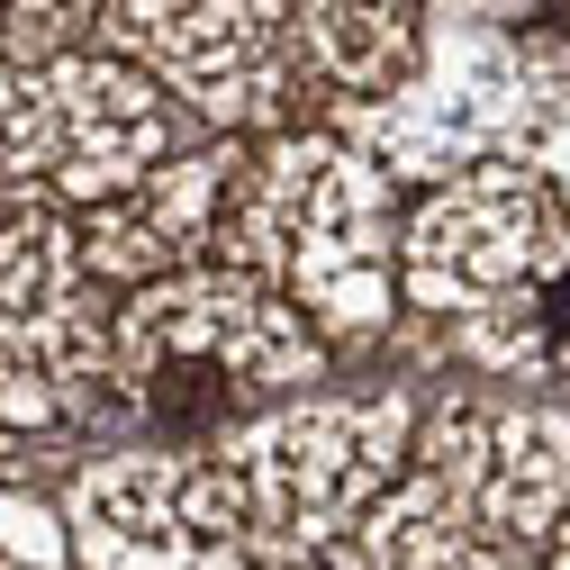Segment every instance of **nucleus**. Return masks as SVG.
<instances>
[{
	"instance_id": "2eb2a0df",
	"label": "nucleus",
	"mask_w": 570,
	"mask_h": 570,
	"mask_svg": "<svg viewBox=\"0 0 570 570\" xmlns=\"http://www.w3.org/2000/svg\"><path fill=\"white\" fill-rule=\"evenodd\" d=\"M525 164H534V173H543V181L561 190V208H570V109H561V118H552V127L534 136V155H525Z\"/></svg>"
},
{
	"instance_id": "7ed1b4c3",
	"label": "nucleus",
	"mask_w": 570,
	"mask_h": 570,
	"mask_svg": "<svg viewBox=\"0 0 570 570\" xmlns=\"http://www.w3.org/2000/svg\"><path fill=\"white\" fill-rule=\"evenodd\" d=\"M399 181L335 127H263L227 146L208 263L272 281L317 335H381L399 308Z\"/></svg>"
},
{
	"instance_id": "9b49d317",
	"label": "nucleus",
	"mask_w": 570,
	"mask_h": 570,
	"mask_svg": "<svg viewBox=\"0 0 570 570\" xmlns=\"http://www.w3.org/2000/svg\"><path fill=\"white\" fill-rule=\"evenodd\" d=\"M218 181H227V146H181L173 164H155L146 181H127L109 199H91L73 236L82 263L118 291L136 281H164L181 263H208V227H218Z\"/></svg>"
},
{
	"instance_id": "1a4fd4ad",
	"label": "nucleus",
	"mask_w": 570,
	"mask_h": 570,
	"mask_svg": "<svg viewBox=\"0 0 570 570\" xmlns=\"http://www.w3.org/2000/svg\"><path fill=\"white\" fill-rule=\"evenodd\" d=\"M91 46L136 63L199 127H291L308 109V63L291 0H100Z\"/></svg>"
},
{
	"instance_id": "f03ea898",
	"label": "nucleus",
	"mask_w": 570,
	"mask_h": 570,
	"mask_svg": "<svg viewBox=\"0 0 570 570\" xmlns=\"http://www.w3.org/2000/svg\"><path fill=\"white\" fill-rule=\"evenodd\" d=\"M570 498V407L435 399L399 480L326 561L335 570H543Z\"/></svg>"
},
{
	"instance_id": "f3484780",
	"label": "nucleus",
	"mask_w": 570,
	"mask_h": 570,
	"mask_svg": "<svg viewBox=\"0 0 570 570\" xmlns=\"http://www.w3.org/2000/svg\"><path fill=\"white\" fill-rule=\"evenodd\" d=\"M543 561H552V570H570V498H561V525H552V543H543Z\"/></svg>"
},
{
	"instance_id": "9d476101",
	"label": "nucleus",
	"mask_w": 570,
	"mask_h": 570,
	"mask_svg": "<svg viewBox=\"0 0 570 570\" xmlns=\"http://www.w3.org/2000/svg\"><path fill=\"white\" fill-rule=\"evenodd\" d=\"M63 543L82 570H272L199 489V453H100L63 489Z\"/></svg>"
},
{
	"instance_id": "ddd939ff",
	"label": "nucleus",
	"mask_w": 570,
	"mask_h": 570,
	"mask_svg": "<svg viewBox=\"0 0 570 570\" xmlns=\"http://www.w3.org/2000/svg\"><path fill=\"white\" fill-rule=\"evenodd\" d=\"M91 19H100V0H0V63L91 46Z\"/></svg>"
},
{
	"instance_id": "6e6552de",
	"label": "nucleus",
	"mask_w": 570,
	"mask_h": 570,
	"mask_svg": "<svg viewBox=\"0 0 570 570\" xmlns=\"http://www.w3.org/2000/svg\"><path fill=\"white\" fill-rule=\"evenodd\" d=\"M109 407V299L55 199L0 208V462Z\"/></svg>"
},
{
	"instance_id": "39448f33",
	"label": "nucleus",
	"mask_w": 570,
	"mask_h": 570,
	"mask_svg": "<svg viewBox=\"0 0 570 570\" xmlns=\"http://www.w3.org/2000/svg\"><path fill=\"white\" fill-rule=\"evenodd\" d=\"M561 109H570V63L534 37L517 0H425L416 63L390 91L335 109V136L353 155H372L390 181L435 190L498 155L525 164Z\"/></svg>"
},
{
	"instance_id": "a211bd4d",
	"label": "nucleus",
	"mask_w": 570,
	"mask_h": 570,
	"mask_svg": "<svg viewBox=\"0 0 570 570\" xmlns=\"http://www.w3.org/2000/svg\"><path fill=\"white\" fill-rule=\"evenodd\" d=\"M10 199H19V181H10V173H0V208H10Z\"/></svg>"
},
{
	"instance_id": "423d86ee",
	"label": "nucleus",
	"mask_w": 570,
	"mask_h": 570,
	"mask_svg": "<svg viewBox=\"0 0 570 570\" xmlns=\"http://www.w3.org/2000/svg\"><path fill=\"white\" fill-rule=\"evenodd\" d=\"M407 435H416V399L399 390L372 399L299 390L227 425L218 444H199V489L245 552H263L272 570H317V552H335L399 480Z\"/></svg>"
},
{
	"instance_id": "4468645a",
	"label": "nucleus",
	"mask_w": 570,
	"mask_h": 570,
	"mask_svg": "<svg viewBox=\"0 0 570 570\" xmlns=\"http://www.w3.org/2000/svg\"><path fill=\"white\" fill-rule=\"evenodd\" d=\"M0 570H73L63 517H46L28 489H0Z\"/></svg>"
},
{
	"instance_id": "f8f14e48",
	"label": "nucleus",
	"mask_w": 570,
	"mask_h": 570,
	"mask_svg": "<svg viewBox=\"0 0 570 570\" xmlns=\"http://www.w3.org/2000/svg\"><path fill=\"white\" fill-rule=\"evenodd\" d=\"M291 28H299L308 91L326 109H353L416 63L425 0H291Z\"/></svg>"
},
{
	"instance_id": "f257e3e1",
	"label": "nucleus",
	"mask_w": 570,
	"mask_h": 570,
	"mask_svg": "<svg viewBox=\"0 0 570 570\" xmlns=\"http://www.w3.org/2000/svg\"><path fill=\"white\" fill-rule=\"evenodd\" d=\"M399 299L471 372L570 399V208L534 164L498 155L425 190L399 227Z\"/></svg>"
},
{
	"instance_id": "0eeeda50",
	"label": "nucleus",
	"mask_w": 570,
	"mask_h": 570,
	"mask_svg": "<svg viewBox=\"0 0 570 570\" xmlns=\"http://www.w3.org/2000/svg\"><path fill=\"white\" fill-rule=\"evenodd\" d=\"M181 146H199V118L173 91H155L136 63H118L109 46L0 63V173L28 199L91 208L127 181H146L155 164H173Z\"/></svg>"
},
{
	"instance_id": "dca6fc26",
	"label": "nucleus",
	"mask_w": 570,
	"mask_h": 570,
	"mask_svg": "<svg viewBox=\"0 0 570 570\" xmlns=\"http://www.w3.org/2000/svg\"><path fill=\"white\" fill-rule=\"evenodd\" d=\"M517 10H525V19H534V37L570 63V0H517Z\"/></svg>"
},
{
	"instance_id": "20e7f679",
	"label": "nucleus",
	"mask_w": 570,
	"mask_h": 570,
	"mask_svg": "<svg viewBox=\"0 0 570 570\" xmlns=\"http://www.w3.org/2000/svg\"><path fill=\"white\" fill-rule=\"evenodd\" d=\"M308 381H326V335L236 263H181L109 308V399L173 453L218 444Z\"/></svg>"
}]
</instances>
